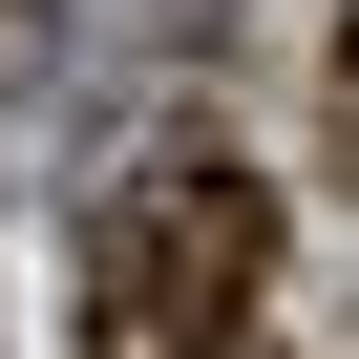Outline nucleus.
Here are the masks:
<instances>
[{
  "label": "nucleus",
  "mask_w": 359,
  "mask_h": 359,
  "mask_svg": "<svg viewBox=\"0 0 359 359\" xmlns=\"http://www.w3.org/2000/svg\"><path fill=\"white\" fill-rule=\"evenodd\" d=\"M275 296V191L212 148L127 169V191L85 212V359H233Z\"/></svg>",
  "instance_id": "obj_1"
}]
</instances>
